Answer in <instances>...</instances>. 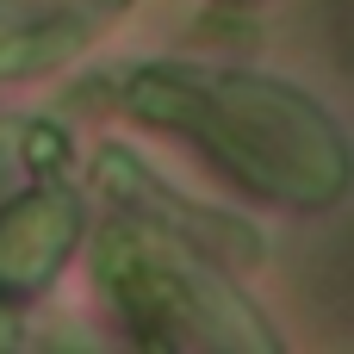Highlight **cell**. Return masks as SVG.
Segmentation results:
<instances>
[{"label":"cell","instance_id":"cell-1","mask_svg":"<svg viewBox=\"0 0 354 354\" xmlns=\"http://www.w3.org/2000/svg\"><path fill=\"white\" fill-rule=\"evenodd\" d=\"M19 25H25V6L19 0H0V37H12Z\"/></svg>","mask_w":354,"mask_h":354}]
</instances>
